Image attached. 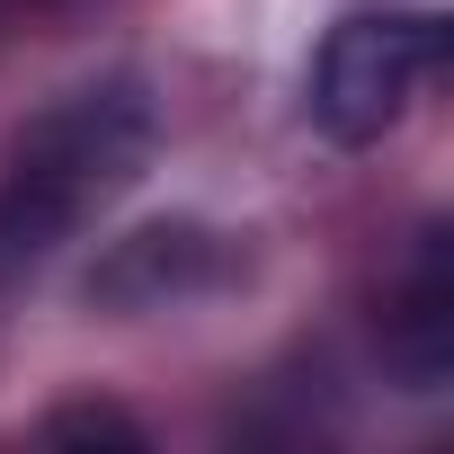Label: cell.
Wrapping results in <instances>:
<instances>
[{
  "label": "cell",
  "instance_id": "1",
  "mask_svg": "<svg viewBox=\"0 0 454 454\" xmlns=\"http://www.w3.org/2000/svg\"><path fill=\"white\" fill-rule=\"evenodd\" d=\"M152 98L143 81H90L72 98H54L0 169V268H27L54 241H72L81 223L125 196L152 160Z\"/></svg>",
  "mask_w": 454,
  "mask_h": 454
},
{
  "label": "cell",
  "instance_id": "3",
  "mask_svg": "<svg viewBox=\"0 0 454 454\" xmlns=\"http://www.w3.org/2000/svg\"><path fill=\"white\" fill-rule=\"evenodd\" d=\"M232 241L205 232V223H143L125 232L98 268H90V303H116V312H160V303H187V294H214L232 286Z\"/></svg>",
  "mask_w": 454,
  "mask_h": 454
},
{
  "label": "cell",
  "instance_id": "4",
  "mask_svg": "<svg viewBox=\"0 0 454 454\" xmlns=\"http://www.w3.org/2000/svg\"><path fill=\"white\" fill-rule=\"evenodd\" d=\"M383 356L410 392H436L445 365H454V268H445V232L419 241L401 294H392V321H383Z\"/></svg>",
  "mask_w": 454,
  "mask_h": 454
},
{
  "label": "cell",
  "instance_id": "2",
  "mask_svg": "<svg viewBox=\"0 0 454 454\" xmlns=\"http://www.w3.org/2000/svg\"><path fill=\"white\" fill-rule=\"evenodd\" d=\"M436 63H445V19H339L312 54L303 107L330 143H383Z\"/></svg>",
  "mask_w": 454,
  "mask_h": 454
},
{
  "label": "cell",
  "instance_id": "5",
  "mask_svg": "<svg viewBox=\"0 0 454 454\" xmlns=\"http://www.w3.org/2000/svg\"><path fill=\"white\" fill-rule=\"evenodd\" d=\"M45 436H54V445H143V427H134L125 410H107V401H72V410H54Z\"/></svg>",
  "mask_w": 454,
  "mask_h": 454
}]
</instances>
